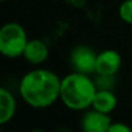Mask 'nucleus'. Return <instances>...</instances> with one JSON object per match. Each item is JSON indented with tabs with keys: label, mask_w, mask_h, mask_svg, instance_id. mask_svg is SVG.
I'll return each instance as SVG.
<instances>
[{
	"label": "nucleus",
	"mask_w": 132,
	"mask_h": 132,
	"mask_svg": "<svg viewBox=\"0 0 132 132\" xmlns=\"http://www.w3.org/2000/svg\"><path fill=\"white\" fill-rule=\"evenodd\" d=\"M18 89L25 104L34 109H45L60 98L61 79L48 69H35L22 77Z\"/></svg>",
	"instance_id": "nucleus-1"
},
{
	"label": "nucleus",
	"mask_w": 132,
	"mask_h": 132,
	"mask_svg": "<svg viewBox=\"0 0 132 132\" xmlns=\"http://www.w3.org/2000/svg\"><path fill=\"white\" fill-rule=\"evenodd\" d=\"M97 87L88 74L73 71L61 79L60 98L71 110H86L92 106Z\"/></svg>",
	"instance_id": "nucleus-2"
},
{
	"label": "nucleus",
	"mask_w": 132,
	"mask_h": 132,
	"mask_svg": "<svg viewBox=\"0 0 132 132\" xmlns=\"http://www.w3.org/2000/svg\"><path fill=\"white\" fill-rule=\"evenodd\" d=\"M29 39L25 29L17 22H8L0 29V53L8 58L23 54Z\"/></svg>",
	"instance_id": "nucleus-3"
},
{
	"label": "nucleus",
	"mask_w": 132,
	"mask_h": 132,
	"mask_svg": "<svg viewBox=\"0 0 132 132\" xmlns=\"http://www.w3.org/2000/svg\"><path fill=\"white\" fill-rule=\"evenodd\" d=\"M96 60L97 53L88 45H77L70 53V65L78 73H96Z\"/></svg>",
	"instance_id": "nucleus-4"
},
{
	"label": "nucleus",
	"mask_w": 132,
	"mask_h": 132,
	"mask_svg": "<svg viewBox=\"0 0 132 132\" xmlns=\"http://www.w3.org/2000/svg\"><path fill=\"white\" fill-rule=\"evenodd\" d=\"M111 123L110 114L101 113L93 108L86 111L80 119V127L86 132H109Z\"/></svg>",
	"instance_id": "nucleus-5"
},
{
	"label": "nucleus",
	"mask_w": 132,
	"mask_h": 132,
	"mask_svg": "<svg viewBox=\"0 0 132 132\" xmlns=\"http://www.w3.org/2000/svg\"><path fill=\"white\" fill-rule=\"evenodd\" d=\"M122 66V57L114 49H105L97 53L96 60V74L114 77Z\"/></svg>",
	"instance_id": "nucleus-6"
},
{
	"label": "nucleus",
	"mask_w": 132,
	"mask_h": 132,
	"mask_svg": "<svg viewBox=\"0 0 132 132\" xmlns=\"http://www.w3.org/2000/svg\"><path fill=\"white\" fill-rule=\"evenodd\" d=\"M23 58L31 65H40L47 61L49 56V49L47 44L40 39H31L27 42L23 51Z\"/></svg>",
	"instance_id": "nucleus-7"
},
{
	"label": "nucleus",
	"mask_w": 132,
	"mask_h": 132,
	"mask_svg": "<svg viewBox=\"0 0 132 132\" xmlns=\"http://www.w3.org/2000/svg\"><path fill=\"white\" fill-rule=\"evenodd\" d=\"M17 102L14 96L7 88H0V124L11 122L16 114Z\"/></svg>",
	"instance_id": "nucleus-8"
},
{
	"label": "nucleus",
	"mask_w": 132,
	"mask_h": 132,
	"mask_svg": "<svg viewBox=\"0 0 132 132\" xmlns=\"http://www.w3.org/2000/svg\"><path fill=\"white\" fill-rule=\"evenodd\" d=\"M117 104H118L117 96L114 95V92H111V89H97L91 108L101 113L110 114L117 108Z\"/></svg>",
	"instance_id": "nucleus-9"
},
{
	"label": "nucleus",
	"mask_w": 132,
	"mask_h": 132,
	"mask_svg": "<svg viewBox=\"0 0 132 132\" xmlns=\"http://www.w3.org/2000/svg\"><path fill=\"white\" fill-rule=\"evenodd\" d=\"M118 14L123 22L132 25V0H124V2H122V4L119 5V9H118Z\"/></svg>",
	"instance_id": "nucleus-10"
},
{
	"label": "nucleus",
	"mask_w": 132,
	"mask_h": 132,
	"mask_svg": "<svg viewBox=\"0 0 132 132\" xmlns=\"http://www.w3.org/2000/svg\"><path fill=\"white\" fill-rule=\"evenodd\" d=\"M96 87L97 89H110L114 84V77L110 75H97L96 80Z\"/></svg>",
	"instance_id": "nucleus-11"
},
{
	"label": "nucleus",
	"mask_w": 132,
	"mask_h": 132,
	"mask_svg": "<svg viewBox=\"0 0 132 132\" xmlns=\"http://www.w3.org/2000/svg\"><path fill=\"white\" fill-rule=\"evenodd\" d=\"M131 131H132L131 127H128L127 124L120 123V122L111 123V126L109 128V132H131Z\"/></svg>",
	"instance_id": "nucleus-12"
},
{
	"label": "nucleus",
	"mask_w": 132,
	"mask_h": 132,
	"mask_svg": "<svg viewBox=\"0 0 132 132\" xmlns=\"http://www.w3.org/2000/svg\"><path fill=\"white\" fill-rule=\"evenodd\" d=\"M0 2H8V0H0Z\"/></svg>",
	"instance_id": "nucleus-13"
}]
</instances>
